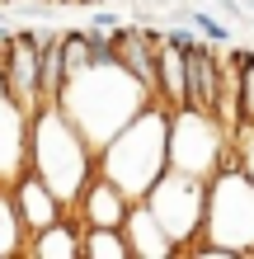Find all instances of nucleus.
I'll use <instances>...</instances> for the list:
<instances>
[{"mask_svg": "<svg viewBox=\"0 0 254 259\" xmlns=\"http://www.w3.org/2000/svg\"><path fill=\"white\" fill-rule=\"evenodd\" d=\"M113 57L118 66H127L137 80L151 90L156 99V85H160V48H165V28H146V24H132V28H113Z\"/></svg>", "mask_w": 254, "mask_h": 259, "instance_id": "7", "label": "nucleus"}, {"mask_svg": "<svg viewBox=\"0 0 254 259\" xmlns=\"http://www.w3.org/2000/svg\"><path fill=\"white\" fill-rule=\"evenodd\" d=\"M89 28H104V33H113V28H118V14H89Z\"/></svg>", "mask_w": 254, "mask_h": 259, "instance_id": "22", "label": "nucleus"}, {"mask_svg": "<svg viewBox=\"0 0 254 259\" xmlns=\"http://www.w3.org/2000/svg\"><path fill=\"white\" fill-rule=\"evenodd\" d=\"M99 90H104V95H94V85H89L85 71H71L66 85H62V95H57L62 113L85 132V142L94 151L109 142L137 109L151 104V90H146L127 66H118V57H104V62H99Z\"/></svg>", "mask_w": 254, "mask_h": 259, "instance_id": "2", "label": "nucleus"}, {"mask_svg": "<svg viewBox=\"0 0 254 259\" xmlns=\"http://www.w3.org/2000/svg\"><path fill=\"white\" fill-rule=\"evenodd\" d=\"M179 19H184V24H193V28H198V33H202L207 42H231L226 24H221V19H212L207 10H179Z\"/></svg>", "mask_w": 254, "mask_h": 259, "instance_id": "20", "label": "nucleus"}, {"mask_svg": "<svg viewBox=\"0 0 254 259\" xmlns=\"http://www.w3.org/2000/svg\"><path fill=\"white\" fill-rule=\"evenodd\" d=\"M10 193H14V207H19V222H24V231L33 236V231H42V226H52L57 217H66V203L57 198L47 184H42V175H33V170H24L19 179L10 184Z\"/></svg>", "mask_w": 254, "mask_h": 259, "instance_id": "11", "label": "nucleus"}, {"mask_svg": "<svg viewBox=\"0 0 254 259\" xmlns=\"http://www.w3.org/2000/svg\"><path fill=\"white\" fill-rule=\"evenodd\" d=\"M80 231L85 226L76 222V212L57 217L52 226H42L24 240V254L28 259H80Z\"/></svg>", "mask_w": 254, "mask_h": 259, "instance_id": "14", "label": "nucleus"}, {"mask_svg": "<svg viewBox=\"0 0 254 259\" xmlns=\"http://www.w3.org/2000/svg\"><path fill=\"white\" fill-rule=\"evenodd\" d=\"M62 85H66L62 33H47V28H42V42H38V99H42V104H57Z\"/></svg>", "mask_w": 254, "mask_h": 259, "instance_id": "16", "label": "nucleus"}, {"mask_svg": "<svg viewBox=\"0 0 254 259\" xmlns=\"http://www.w3.org/2000/svg\"><path fill=\"white\" fill-rule=\"evenodd\" d=\"M99 175H109L132 203L151 193V184L170 170V109L151 99L94 151Z\"/></svg>", "mask_w": 254, "mask_h": 259, "instance_id": "1", "label": "nucleus"}, {"mask_svg": "<svg viewBox=\"0 0 254 259\" xmlns=\"http://www.w3.org/2000/svg\"><path fill=\"white\" fill-rule=\"evenodd\" d=\"M231 142H235V156H240L245 175L254 179V127H235V132H231Z\"/></svg>", "mask_w": 254, "mask_h": 259, "instance_id": "21", "label": "nucleus"}, {"mask_svg": "<svg viewBox=\"0 0 254 259\" xmlns=\"http://www.w3.org/2000/svg\"><path fill=\"white\" fill-rule=\"evenodd\" d=\"M202 240H217L235 254H254V179L245 175L240 156H235V142L221 156V170L207 179Z\"/></svg>", "mask_w": 254, "mask_h": 259, "instance_id": "4", "label": "nucleus"}, {"mask_svg": "<svg viewBox=\"0 0 254 259\" xmlns=\"http://www.w3.org/2000/svg\"><path fill=\"white\" fill-rule=\"evenodd\" d=\"M24 222H19V207H14V193L0 184V259H19L24 254Z\"/></svg>", "mask_w": 254, "mask_h": 259, "instance_id": "17", "label": "nucleus"}, {"mask_svg": "<svg viewBox=\"0 0 254 259\" xmlns=\"http://www.w3.org/2000/svg\"><path fill=\"white\" fill-rule=\"evenodd\" d=\"M184 62H188V104L202 113H217V99H221V52L207 48L202 42H193L184 48Z\"/></svg>", "mask_w": 254, "mask_h": 259, "instance_id": "13", "label": "nucleus"}, {"mask_svg": "<svg viewBox=\"0 0 254 259\" xmlns=\"http://www.w3.org/2000/svg\"><path fill=\"white\" fill-rule=\"evenodd\" d=\"M156 99L165 109H184L188 104V62H184V48H174L165 38L160 48V85H156Z\"/></svg>", "mask_w": 254, "mask_h": 259, "instance_id": "15", "label": "nucleus"}, {"mask_svg": "<svg viewBox=\"0 0 254 259\" xmlns=\"http://www.w3.org/2000/svg\"><path fill=\"white\" fill-rule=\"evenodd\" d=\"M127 207H132V198L123 193L113 184L109 175H89V184L80 189V198H76V222L80 226H118V231H123V217H127Z\"/></svg>", "mask_w": 254, "mask_h": 259, "instance_id": "10", "label": "nucleus"}, {"mask_svg": "<svg viewBox=\"0 0 254 259\" xmlns=\"http://www.w3.org/2000/svg\"><path fill=\"white\" fill-rule=\"evenodd\" d=\"M38 42H42V28H19L10 38V52H5V90L28 113L42 104L38 99Z\"/></svg>", "mask_w": 254, "mask_h": 259, "instance_id": "8", "label": "nucleus"}, {"mask_svg": "<svg viewBox=\"0 0 254 259\" xmlns=\"http://www.w3.org/2000/svg\"><path fill=\"white\" fill-rule=\"evenodd\" d=\"M226 151H231V127L217 113H202L193 104L170 109V165L174 170L212 179L221 170V156Z\"/></svg>", "mask_w": 254, "mask_h": 259, "instance_id": "5", "label": "nucleus"}, {"mask_svg": "<svg viewBox=\"0 0 254 259\" xmlns=\"http://www.w3.org/2000/svg\"><path fill=\"white\" fill-rule=\"evenodd\" d=\"M28 170L42 175L57 198L66 207H76L80 189L89 184L94 165V146L85 142V132L62 113V104H38L28 113Z\"/></svg>", "mask_w": 254, "mask_h": 259, "instance_id": "3", "label": "nucleus"}, {"mask_svg": "<svg viewBox=\"0 0 254 259\" xmlns=\"http://www.w3.org/2000/svg\"><path fill=\"white\" fill-rule=\"evenodd\" d=\"M123 240H127V254H137V259H170V254H179L170 231L160 226V217L141 203V198L127 207V217H123Z\"/></svg>", "mask_w": 254, "mask_h": 259, "instance_id": "12", "label": "nucleus"}, {"mask_svg": "<svg viewBox=\"0 0 254 259\" xmlns=\"http://www.w3.org/2000/svg\"><path fill=\"white\" fill-rule=\"evenodd\" d=\"M146 207L160 217V226L170 231V240L179 245V254L188 250V240H202V222H207V179L170 170L151 184V193L141 198Z\"/></svg>", "mask_w": 254, "mask_h": 259, "instance_id": "6", "label": "nucleus"}, {"mask_svg": "<svg viewBox=\"0 0 254 259\" xmlns=\"http://www.w3.org/2000/svg\"><path fill=\"white\" fill-rule=\"evenodd\" d=\"M80 254L85 259H132L118 226H85L80 231Z\"/></svg>", "mask_w": 254, "mask_h": 259, "instance_id": "18", "label": "nucleus"}, {"mask_svg": "<svg viewBox=\"0 0 254 259\" xmlns=\"http://www.w3.org/2000/svg\"><path fill=\"white\" fill-rule=\"evenodd\" d=\"M240 127H254V52H240Z\"/></svg>", "mask_w": 254, "mask_h": 259, "instance_id": "19", "label": "nucleus"}, {"mask_svg": "<svg viewBox=\"0 0 254 259\" xmlns=\"http://www.w3.org/2000/svg\"><path fill=\"white\" fill-rule=\"evenodd\" d=\"M28 170V109L14 104L10 90H0V184H14Z\"/></svg>", "mask_w": 254, "mask_h": 259, "instance_id": "9", "label": "nucleus"}]
</instances>
